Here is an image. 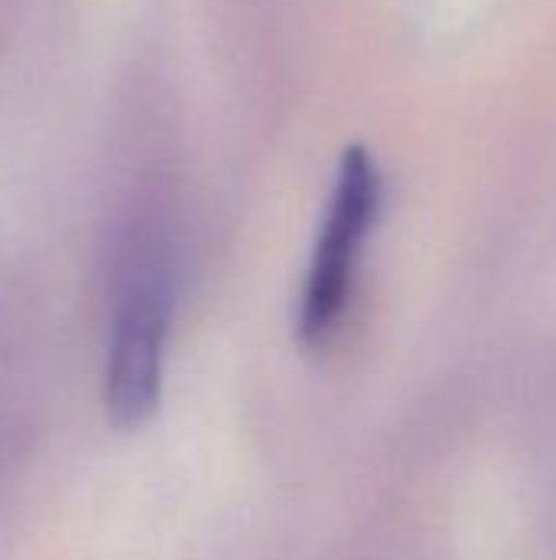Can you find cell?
Returning a JSON list of instances; mask_svg holds the SVG:
<instances>
[{
	"mask_svg": "<svg viewBox=\"0 0 556 560\" xmlns=\"http://www.w3.org/2000/svg\"><path fill=\"white\" fill-rule=\"evenodd\" d=\"M174 315V272L167 233L154 213L138 217L125 236L118 289L105 345L102 397L118 430L141 427L164 387V358Z\"/></svg>",
	"mask_w": 556,
	"mask_h": 560,
	"instance_id": "cell-1",
	"label": "cell"
},
{
	"mask_svg": "<svg viewBox=\"0 0 556 560\" xmlns=\"http://www.w3.org/2000/svg\"><path fill=\"white\" fill-rule=\"evenodd\" d=\"M380 203L383 177L374 154L364 148H347L338 161L324 223L305 272L298 312L305 345L321 348L334 335L357 279L364 243L380 217Z\"/></svg>",
	"mask_w": 556,
	"mask_h": 560,
	"instance_id": "cell-2",
	"label": "cell"
}]
</instances>
